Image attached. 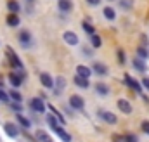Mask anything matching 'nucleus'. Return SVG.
<instances>
[{
    "instance_id": "f257e3e1",
    "label": "nucleus",
    "mask_w": 149,
    "mask_h": 142,
    "mask_svg": "<svg viewBox=\"0 0 149 142\" xmlns=\"http://www.w3.org/2000/svg\"><path fill=\"white\" fill-rule=\"evenodd\" d=\"M5 56H7V59H9V63H10V66L12 68H16V70H23V61L19 59V56L12 50V47H5Z\"/></svg>"
},
{
    "instance_id": "f03ea898",
    "label": "nucleus",
    "mask_w": 149,
    "mask_h": 142,
    "mask_svg": "<svg viewBox=\"0 0 149 142\" xmlns=\"http://www.w3.org/2000/svg\"><path fill=\"white\" fill-rule=\"evenodd\" d=\"M97 116L104 121V123H108V125H116L118 123V118H116V114H113L109 111H97Z\"/></svg>"
},
{
    "instance_id": "7ed1b4c3",
    "label": "nucleus",
    "mask_w": 149,
    "mask_h": 142,
    "mask_svg": "<svg viewBox=\"0 0 149 142\" xmlns=\"http://www.w3.org/2000/svg\"><path fill=\"white\" fill-rule=\"evenodd\" d=\"M70 107L71 109H76V111H83V107H85V101H83V97L81 95H71L70 97Z\"/></svg>"
},
{
    "instance_id": "20e7f679",
    "label": "nucleus",
    "mask_w": 149,
    "mask_h": 142,
    "mask_svg": "<svg viewBox=\"0 0 149 142\" xmlns=\"http://www.w3.org/2000/svg\"><path fill=\"white\" fill-rule=\"evenodd\" d=\"M30 107H31L33 113H43V111H45L43 99H40V97H33V99H30Z\"/></svg>"
},
{
    "instance_id": "39448f33",
    "label": "nucleus",
    "mask_w": 149,
    "mask_h": 142,
    "mask_svg": "<svg viewBox=\"0 0 149 142\" xmlns=\"http://www.w3.org/2000/svg\"><path fill=\"white\" fill-rule=\"evenodd\" d=\"M3 130H5V134H7L10 139H16V137L19 135V128H17L16 123H9V121H5V123H3Z\"/></svg>"
},
{
    "instance_id": "423d86ee",
    "label": "nucleus",
    "mask_w": 149,
    "mask_h": 142,
    "mask_svg": "<svg viewBox=\"0 0 149 142\" xmlns=\"http://www.w3.org/2000/svg\"><path fill=\"white\" fill-rule=\"evenodd\" d=\"M125 83H127V87H130L132 90H135V92L142 94V85H141L135 78H132L130 74H125Z\"/></svg>"
},
{
    "instance_id": "0eeeda50",
    "label": "nucleus",
    "mask_w": 149,
    "mask_h": 142,
    "mask_svg": "<svg viewBox=\"0 0 149 142\" xmlns=\"http://www.w3.org/2000/svg\"><path fill=\"white\" fill-rule=\"evenodd\" d=\"M17 40L21 42V45H24V47H30L31 45V33L28 31V30H21L19 31V35H17Z\"/></svg>"
},
{
    "instance_id": "6e6552de",
    "label": "nucleus",
    "mask_w": 149,
    "mask_h": 142,
    "mask_svg": "<svg viewBox=\"0 0 149 142\" xmlns=\"http://www.w3.org/2000/svg\"><path fill=\"white\" fill-rule=\"evenodd\" d=\"M7 80H9V83H10L14 88L21 87V83H23V78H21V74H19V73H16V71L9 73V74H7Z\"/></svg>"
},
{
    "instance_id": "1a4fd4ad",
    "label": "nucleus",
    "mask_w": 149,
    "mask_h": 142,
    "mask_svg": "<svg viewBox=\"0 0 149 142\" xmlns=\"http://www.w3.org/2000/svg\"><path fill=\"white\" fill-rule=\"evenodd\" d=\"M52 130L57 134V137H59L63 142H71V135H70V134H68V132H66L63 127H59V125H57V127H54Z\"/></svg>"
},
{
    "instance_id": "9d476101",
    "label": "nucleus",
    "mask_w": 149,
    "mask_h": 142,
    "mask_svg": "<svg viewBox=\"0 0 149 142\" xmlns=\"http://www.w3.org/2000/svg\"><path fill=\"white\" fill-rule=\"evenodd\" d=\"M63 40L68 43V45H78V35L74 31H64Z\"/></svg>"
},
{
    "instance_id": "9b49d317",
    "label": "nucleus",
    "mask_w": 149,
    "mask_h": 142,
    "mask_svg": "<svg viewBox=\"0 0 149 142\" xmlns=\"http://www.w3.org/2000/svg\"><path fill=\"white\" fill-rule=\"evenodd\" d=\"M40 83L45 87V88H54V80L49 73H42L40 74Z\"/></svg>"
},
{
    "instance_id": "f8f14e48",
    "label": "nucleus",
    "mask_w": 149,
    "mask_h": 142,
    "mask_svg": "<svg viewBox=\"0 0 149 142\" xmlns=\"http://www.w3.org/2000/svg\"><path fill=\"white\" fill-rule=\"evenodd\" d=\"M57 9H59L61 12L68 14V12H71L73 3H71V0H57Z\"/></svg>"
},
{
    "instance_id": "ddd939ff",
    "label": "nucleus",
    "mask_w": 149,
    "mask_h": 142,
    "mask_svg": "<svg viewBox=\"0 0 149 142\" xmlns=\"http://www.w3.org/2000/svg\"><path fill=\"white\" fill-rule=\"evenodd\" d=\"M54 87H56V95H61V92H63L64 87H66V80H64V76H57V78L54 80Z\"/></svg>"
},
{
    "instance_id": "4468645a",
    "label": "nucleus",
    "mask_w": 149,
    "mask_h": 142,
    "mask_svg": "<svg viewBox=\"0 0 149 142\" xmlns=\"http://www.w3.org/2000/svg\"><path fill=\"white\" fill-rule=\"evenodd\" d=\"M118 109H120L121 113H125V114H130V113H132V104H130L128 101H125V99H120V101H118Z\"/></svg>"
},
{
    "instance_id": "2eb2a0df",
    "label": "nucleus",
    "mask_w": 149,
    "mask_h": 142,
    "mask_svg": "<svg viewBox=\"0 0 149 142\" xmlns=\"http://www.w3.org/2000/svg\"><path fill=\"white\" fill-rule=\"evenodd\" d=\"M76 74L78 76H83V78H90L92 70L88 66H85V64H80V66H76Z\"/></svg>"
},
{
    "instance_id": "dca6fc26",
    "label": "nucleus",
    "mask_w": 149,
    "mask_h": 142,
    "mask_svg": "<svg viewBox=\"0 0 149 142\" xmlns=\"http://www.w3.org/2000/svg\"><path fill=\"white\" fill-rule=\"evenodd\" d=\"M73 81H74V85H76V87H80V88H88V87H90L88 78H83V76H78V74L74 76Z\"/></svg>"
},
{
    "instance_id": "f3484780",
    "label": "nucleus",
    "mask_w": 149,
    "mask_h": 142,
    "mask_svg": "<svg viewBox=\"0 0 149 142\" xmlns=\"http://www.w3.org/2000/svg\"><path fill=\"white\" fill-rule=\"evenodd\" d=\"M132 64H134V68H135L137 71H142V73H144V71L148 70L146 61H144V59H141V57H135V59L132 61Z\"/></svg>"
},
{
    "instance_id": "a211bd4d",
    "label": "nucleus",
    "mask_w": 149,
    "mask_h": 142,
    "mask_svg": "<svg viewBox=\"0 0 149 142\" xmlns=\"http://www.w3.org/2000/svg\"><path fill=\"white\" fill-rule=\"evenodd\" d=\"M92 68H94V70H92L94 73H97V74H102V76L109 73V70H108V66H106V64H102V63H95V64H94Z\"/></svg>"
},
{
    "instance_id": "6ab92c4d",
    "label": "nucleus",
    "mask_w": 149,
    "mask_h": 142,
    "mask_svg": "<svg viewBox=\"0 0 149 142\" xmlns=\"http://www.w3.org/2000/svg\"><path fill=\"white\" fill-rule=\"evenodd\" d=\"M95 92L99 94V95H102V97H106V95H109V87L106 85V83H97L95 85Z\"/></svg>"
},
{
    "instance_id": "aec40b11",
    "label": "nucleus",
    "mask_w": 149,
    "mask_h": 142,
    "mask_svg": "<svg viewBox=\"0 0 149 142\" xmlns=\"http://www.w3.org/2000/svg\"><path fill=\"white\" fill-rule=\"evenodd\" d=\"M102 14H104V17H106L108 21H114V19H116V10H114L113 7H104V9H102Z\"/></svg>"
},
{
    "instance_id": "412c9836",
    "label": "nucleus",
    "mask_w": 149,
    "mask_h": 142,
    "mask_svg": "<svg viewBox=\"0 0 149 142\" xmlns=\"http://www.w3.org/2000/svg\"><path fill=\"white\" fill-rule=\"evenodd\" d=\"M7 9H9V12L17 14V12H19V9H21V5H19V2H17V0H9V2H7Z\"/></svg>"
},
{
    "instance_id": "4be33fe9",
    "label": "nucleus",
    "mask_w": 149,
    "mask_h": 142,
    "mask_svg": "<svg viewBox=\"0 0 149 142\" xmlns=\"http://www.w3.org/2000/svg\"><path fill=\"white\" fill-rule=\"evenodd\" d=\"M7 24H9L10 28H16V26H19V16L10 12V14L7 16Z\"/></svg>"
},
{
    "instance_id": "5701e85b",
    "label": "nucleus",
    "mask_w": 149,
    "mask_h": 142,
    "mask_svg": "<svg viewBox=\"0 0 149 142\" xmlns=\"http://www.w3.org/2000/svg\"><path fill=\"white\" fill-rule=\"evenodd\" d=\"M17 123H19L23 128H30V127H31V121H30L26 116H23L21 113H17Z\"/></svg>"
},
{
    "instance_id": "b1692460",
    "label": "nucleus",
    "mask_w": 149,
    "mask_h": 142,
    "mask_svg": "<svg viewBox=\"0 0 149 142\" xmlns=\"http://www.w3.org/2000/svg\"><path fill=\"white\" fill-rule=\"evenodd\" d=\"M90 43H92V47H94V49H99V47L102 45V38L94 33V35H90Z\"/></svg>"
},
{
    "instance_id": "393cba45",
    "label": "nucleus",
    "mask_w": 149,
    "mask_h": 142,
    "mask_svg": "<svg viewBox=\"0 0 149 142\" xmlns=\"http://www.w3.org/2000/svg\"><path fill=\"white\" fill-rule=\"evenodd\" d=\"M35 135H37V139L40 142H52V141H50V135H49L47 132H43V130H37V134H35Z\"/></svg>"
},
{
    "instance_id": "a878e982",
    "label": "nucleus",
    "mask_w": 149,
    "mask_h": 142,
    "mask_svg": "<svg viewBox=\"0 0 149 142\" xmlns=\"http://www.w3.org/2000/svg\"><path fill=\"white\" fill-rule=\"evenodd\" d=\"M49 109H52V114H54V116L59 120V123H61V125H64V123H66V120H64V116L59 113V109H56L54 106H49Z\"/></svg>"
},
{
    "instance_id": "bb28decb",
    "label": "nucleus",
    "mask_w": 149,
    "mask_h": 142,
    "mask_svg": "<svg viewBox=\"0 0 149 142\" xmlns=\"http://www.w3.org/2000/svg\"><path fill=\"white\" fill-rule=\"evenodd\" d=\"M9 95H10V99H12L14 102H21V99H23L21 92H19V90H16V88H14V90H10V92H9Z\"/></svg>"
},
{
    "instance_id": "cd10ccee",
    "label": "nucleus",
    "mask_w": 149,
    "mask_h": 142,
    "mask_svg": "<svg viewBox=\"0 0 149 142\" xmlns=\"http://www.w3.org/2000/svg\"><path fill=\"white\" fill-rule=\"evenodd\" d=\"M45 120H47V123H49V127H50V128H54V127H57V125H59V120H57L54 114H47V118H45Z\"/></svg>"
},
{
    "instance_id": "c85d7f7f",
    "label": "nucleus",
    "mask_w": 149,
    "mask_h": 142,
    "mask_svg": "<svg viewBox=\"0 0 149 142\" xmlns=\"http://www.w3.org/2000/svg\"><path fill=\"white\" fill-rule=\"evenodd\" d=\"M81 26H83V31H85L87 35H94V33H95L94 26H92V24H90L88 21H83V24H81Z\"/></svg>"
},
{
    "instance_id": "c756f323",
    "label": "nucleus",
    "mask_w": 149,
    "mask_h": 142,
    "mask_svg": "<svg viewBox=\"0 0 149 142\" xmlns=\"http://www.w3.org/2000/svg\"><path fill=\"white\" fill-rule=\"evenodd\" d=\"M137 54H139V57H141V59H144V61H146V59L149 57V52H148V49H144V47H139V50H137Z\"/></svg>"
},
{
    "instance_id": "7c9ffc66",
    "label": "nucleus",
    "mask_w": 149,
    "mask_h": 142,
    "mask_svg": "<svg viewBox=\"0 0 149 142\" xmlns=\"http://www.w3.org/2000/svg\"><path fill=\"white\" fill-rule=\"evenodd\" d=\"M123 142H139V139H137V135L128 134V135H125V137H123Z\"/></svg>"
},
{
    "instance_id": "2f4dec72",
    "label": "nucleus",
    "mask_w": 149,
    "mask_h": 142,
    "mask_svg": "<svg viewBox=\"0 0 149 142\" xmlns=\"http://www.w3.org/2000/svg\"><path fill=\"white\" fill-rule=\"evenodd\" d=\"M10 109H12L14 113H21V111H23V106H21V102H12V104H10Z\"/></svg>"
},
{
    "instance_id": "473e14b6",
    "label": "nucleus",
    "mask_w": 149,
    "mask_h": 142,
    "mask_svg": "<svg viewBox=\"0 0 149 142\" xmlns=\"http://www.w3.org/2000/svg\"><path fill=\"white\" fill-rule=\"evenodd\" d=\"M81 52H83V56H85V57H92V56H94V50H92V49H88V47H83V49H81Z\"/></svg>"
},
{
    "instance_id": "72a5a7b5",
    "label": "nucleus",
    "mask_w": 149,
    "mask_h": 142,
    "mask_svg": "<svg viewBox=\"0 0 149 142\" xmlns=\"http://www.w3.org/2000/svg\"><path fill=\"white\" fill-rule=\"evenodd\" d=\"M0 102H9V94L0 88Z\"/></svg>"
},
{
    "instance_id": "f704fd0d",
    "label": "nucleus",
    "mask_w": 149,
    "mask_h": 142,
    "mask_svg": "<svg viewBox=\"0 0 149 142\" xmlns=\"http://www.w3.org/2000/svg\"><path fill=\"white\" fill-rule=\"evenodd\" d=\"M141 128H142V132H144V134H148V135H149V120H146V121H142Z\"/></svg>"
},
{
    "instance_id": "c9c22d12",
    "label": "nucleus",
    "mask_w": 149,
    "mask_h": 142,
    "mask_svg": "<svg viewBox=\"0 0 149 142\" xmlns=\"http://www.w3.org/2000/svg\"><path fill=\"white\" fill-rule=\"evenodd\" d=\"M118 59H120V63H121V64H123V63H125V52H123V50H121V49H120V50H118Z\"/></svg>"
},
{
    "instance_id": "e433bc0d",
    "label": "nucleus",
    "mask_w": 149,
    "mask_h": 142,
    "mask_svg": "<svg viewBox=\"0 0 149 142\" xmlns=\"http://www.w3.org/2000/svg\"><path fill=\"white\" fill-rule=\"evenodd\" d=\"M120 3L125 7V9H128V7H132V0H120Z\"/></svg>"
},
{
    "instance_id": "4c0bfd02",
    "label": "nucleus",
    "mask_w": 149,
    "mask_h": 142,
    "mask_svg": "<svg viewBox=\"0 0 149 142\" xmlns=\"http://www.w3.org/2000/svg\"><path fill=\"white\" fill-rule=\"evenodd\" d=\"M141 85H142V87H144L146 90H149V78H144V80L141 81Z\"/></svg>"
},
{
    "instance_id": "58836bf2",
    "label": "nucleus",
    "mask_w": 149,
    "mask_h": 142,
    "mask_svg": "<svg viewBox=\"0 0 149 142\" xmlns=\"http://www.w3.org/2000/svg\"><path fill=\"white\" fill-rule=\"evenodd\" d=\"M113 141L114 142H123V135H116V134H114V135H113Z\"/></svg>"
},
{
    "instance_id": "ea45409f",
    "label": "nucleus",
    "mask_w": 149,
    "mask_h": 142,
    "mask_svg": "<svg viewBox=\"0 0 149 142\" xmlns=\"http://www.w3.org/2000/svg\"><path fill=\"white\" fill-rule=\"evenodd\" d=\"M87 2H88L90 5H99V3H101V0H87Z\"/></svg>"
},
{
    "instance_id": "a19ab883",
    "label": "nucleus",
    "mask_w": 149,
    "mask_h": 142,
    "mask_svg": "<svg viewBox=\"0 0 149 142\" xmlns=\"http://www.w3.org/2000/svg\"><path fill=\"white\" fill-rule=\"evenodd\" d=\"M26 2H30V3H31V2H35V0H26Z\"/></svg>"
},
{
    "instance_id": "79ce46f5",
    "label": "nucleus",
    "mask_w": 149,
    "mask_h": 142,
    "mask_svg": "<svg viewBox=\"0 0 149 142\" xmlns=\"http://www.w3.org/2000/svg\"><path fill=\"white\" fill-rule=\"evenodd\" d=\"M109 2H114V0H109Z\"/></svg>"
}]
</instances>
